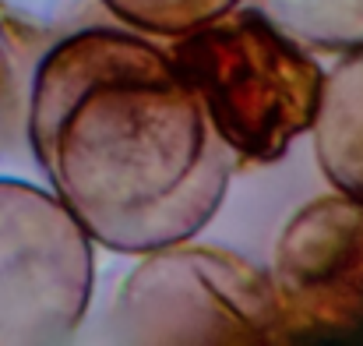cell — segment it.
I'll return each instance as SVG.
<instances>
[{"mask_svg": "<svg viewBox=\"0 0 363 346\" xmlns=\"http://www.w3.org/2000/svg\"><path fill=\"white\" fill-rule=\"evenodd\" d=\"M25 141L60 205L113 254L194 240L237 166L169 50L110 25L53 39Z\"/></svg>", "mask_w": 363, "mask_h": 346, "instance_id": "cell-1", "label": "cell"}, {"mask_svg": "<svg viewBox=\"0 0 363 346\" xmlns=\"http://www.w3.org/2000/svg\"><path fill=\"white\" fill-rule=\"evenodd\" d=\"M166 50L233 163L272 166L311 134L325 67L257 7L237 4Z\"/></svg>", "mask_w": 363, "mask_h": 346, "instance_id": "cell-2", "label": "cell"}, {"mask_svg": "<svg viewBox=\"0 0 363 346\" xmlns=\"http://www.w3.org/2000/svg\"><path fill=\"white\" fill-rule=\"evenodd\" d=\"M106 340L134 346H272L289 329L272 276L230 247L145 251L113 293Z\"/></svg>", "mask_w": 363, "mask_h": 346, "instance_id": "cell-3", "label": "cell"}, {"mask_svg": "<svg viewBox=\"0 0 363 346\" xmlns=\"http://www.w3.org/2000/svg\"><path fill=\"white\" fill-rule=\"evenodd\" d=\"M96 290V244L60 198L0 177V346L71 340Z\"/></svg>", "mask_w": 363, "mask_h": 346, "instance_id": "cell-4", "label": "cell"}, {"mask_svg": "<svg viewBox=\"0 0 363 346\" xmlns=\"http://www.w3.org/2000/svg\"><path fill=\"white\" fill-rule=\"evenodd\" d=\"M272 286L296 336L346 333L363 322V202L321 195L300 205L272 251Z\"/></svg>", "mask_w": 363, "mask_h": 346, "instance_id": "cell-5", "label": "cell"}, {"mask_svg": "<svg viewBox=\"0 0 363 346\" xmlns=\"http://www.w3.org/2000/svg\"><path fill=\"white\" fill-rule=\"evenodd\" d=\"M311 134L328 184L363 202V46L325 71Z\"/></svg>", "mask_w": 363, "mask_h": 346, "instance_id": "cell-6", "label": "cell"}, {"mask_svg": "<svg viewBox=\"0 0 363 346\" xmlns=\"http://www.w3.org/2000/svg\"><path fill=\"white\" fill-rule=\"evenodd\" d=\"M254 7L311 53H350L363 46V0H257Z\"/></svg>", "mask_w": 363, "mask_h": 346, "instance_id": "cell-7", "label": "cell"}, {"mask_svg": "<svg viewBox=\"0 0 363 346\" xmlns=\"http://www.w3.org/2000/svg\"><path fill=\"white\" fill-rule=\"evenodd\" d=\"M53 39L57 36L50 25L0 0V99L14 124V134L21 138H25V110H28L32 78L39 71V60L53 46Z\"/></svg>", "mask_w": 363, "mask_h": 346, "instance_id": "cell-8", "label": "cell"}, {"mask_svg": "<svg viewBox=\"0 0 363 346\" xmlns=\"http://www.w3.org/2000/svg\"><path fill=\"white\" fill-rule=\"evenodd\" d=\"M243 0H103V7L130 32L148 39H177Z\"/></svg>", "mask_w": 363, "mask_h": 346, "instance_id": "cell-9", "label": "cell"}, {"mask_svg": "<svg viewBox=\"0 0 363 346\" xmlns=\"http://www.w3.org/2000/svg\"><path fill=\"white\" fill-rule=\"evenodd\" d=\"M14 138H18V134H14V124H11V117L4 110V99H0V152H4Z\"/></svg>", "mask_w": 363, "mask_h": 346, "instance_id": "cell-10", "label": "cell"}]
</instances>
